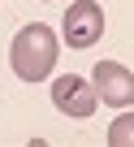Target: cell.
<instances>
[{
    "label": "cell",
    "mask_w": 134,
    "mask_h": 147,
    "mask_svg": "<svg viewBox=\"0 0 134 147\" xmlns=\"http://www.w3.org/2000/svg\"><path fill=\"white\" fill-rule=\"evenodd\" d=\"M9 65H13V74L22 82H43L52 74V65H56V35H52V26H43V22L22 26L13 35V43H9Z\"/></svg>",
    "instance_id": "6da1fadb"
},
{
    "label": "cell",
    "mask_w": 134,
    "mask_h": 147,
    "mask_svg": "<svg viewBox=\"0 0 134 147\" xmlns=\"http://www.w3.org/2000/svg\"><path fill=\"white\" fill-rule=\"evenodd\" d=\"M61 35L69 48H95L104 35V9L95 0H74L69 13L61 18Z\"/></svg>",
    "instance_id": "7a4b0ae2"
},
{
    "label": "cell",
    "mask_w": 134,
    "mask_h": 147,
    "mask_svg": "<svg viewBox=\"0 0 134 147\" xmlns=\"http://www.w3.org/2000/svg\"><path fill=\"white\" fill-rule=\"evenodd\" d=\"M52 104L65 113V117H91L100 95L87 78H78V74H61V78L52 82Z\"/></svg>",
    "instance_id": "3957f363"
},
{
    "label": "cell",
    "mask_w": 134,
    "mask_h": 147,
    "mask_svg": "<svg viewBox=\"0 0 134 147\" xmlns=\"http://www.w3.org/2000/svg\"><path fill=\"white\" fill-rule=\"evenodd\" d=\"M91 87H95V95H100L104 104H112V108H130V104H134V74H130L125 65H117V61H100V65H95Z\"/></svg>",
    "instance_id": "277c9868"
},
{
    "label": "cell",
    "mask_w": 134,
    "mask_h": 147,
    "mask_svg": "<svg viewBox=\"0 0 134 147\" xmlns=\"http://www.w3.org/2000/svg\"><path fill=\"white\" fill-rule=\"evenodd\" d=\"M108 147H134V113H121L108 125Z\"/></svg>",
    "instance_id": "5b68a950"
}]
</instances>
